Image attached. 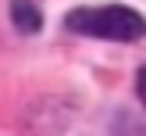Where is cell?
<instances>
[{
    "label": "cell",
    "instance_id": "cell-3",
    "mask_svg": "<svg viewBox=\"0 0 146 136\" xmlns=\"http://www.w3.org/2000/svg\"><path fill=\"white\" fill-rule=\"evenodd\" d=\"M135 82H139V100L146 104V68H139V79H135Z\"/></svg>",
    "mask_w": 146,
    "mask_h": 136
},
{
    "label": "cell",
    "instance_id": "cell-2",
    "mask_svg": "<svg viewBox=\"0 0 146 136\" xmlns=\"http://www.w3.org/2000/svg\"><path fill=\"white\" fill-rule=\"evenodd\" d=\"M11 18H14V25H18L21 32H36V29L43 25V18H39V11H36L32 0H11Z\"/></svg>",
    "mask_w": 146,
    "mask_h": 136
},
{
    "label": "cell",
    "instance_id": "cell-1",
    "mask_svg": "<svg viewBox=\"0 0 146 136\" xmlns=\"http://www.w3.org/2000/svg\"><path fill=\"white\" fill-rule=\"evenodd\" d=\"M68 29L82 36H96V40H118V43H135L146 36V18L132 7H75L68 14Z\"/></svg>",
    "mask_w": 146,
    "mask_h": 136
}]
</instances>
